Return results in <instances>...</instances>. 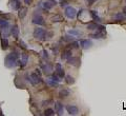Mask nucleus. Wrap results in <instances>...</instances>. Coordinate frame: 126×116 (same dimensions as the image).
<instances>
[{
  "label": "nucleus",
  "mask_w": 126,
  "mask_h": 116,
  "mask_svg": "<svg viewBox=\"0 0 126 116\" xmlns=\"http://www.w3.org/2000/svg\"><path fill=\"white\" fill-rule=\"evenodd\" d=\"M18 63V53L17 52H12L11 54H9L5 57L4 65L7 68H14L17 66Z\"/></svg>",
  "instance_id": "1"
},
{
  "label": "nucleus",
  "mask_w": 126,
  "mask_h": 116,
  "mask_svg": "<svg viewBox=\"0 0 126 116\" xmlns=\"http://www.w3.org/2000/svg\"><path fill=\"white\" fill-rule=\"evenodd\" d=\"M45 36H46V31L41 27H37L34 31V37L38 39V40H45Z\"/></svg>",
  "instance_id": "2"
},
{
  "label": "nucleus",
  "mask_w": 126,
  "mask_h": 116,
  "mask_svg": "<svg viewBox=\"0 0 126 116\" xmlns=\"http://www.w3.org/2000/svg\"><path fill=\"white\" fill-rule=\"evenodd\" d=\"M30 81L32 82V85L34 86H37L38 83H41L42 82V78H41V75L38 74V73H32L30 76Z\"/></svg>",
  "instance_id": "3"
},
{
  "label": "nucleus",
  "mask_w": 126,
  "mask_h": 116,
  "mask_svg": "<svg viewBox=\"0 0 126 116\" xmlns=\"http://www.w3.org/2000/svg\"><path fill=\"white\" fill-rule=\"evenodd\" d=\"M64 13H65L66 17L69 19H74V18H76V16H77V11L73 6H66Z\"/></svg>",
  "instance_id": "4"
},
{
  "label": "nucleus",
  "mask_w": 126,
  "mask_h": 116,
  "mask_svg": "<svg viewBox=\"0 0 126 116\" xmlns=\"http://www.w3.org/2000/svg\"><path fill=\"white\" fill-rule=\"evenodd\" d=\"M56 0H45L42 2V7L44 10H50L54 5H56Z\"/></svg>",
  "instance_id": "5"
},
{
  "label": "nucleus",
  "mask_w": 126,
  "mask_h": 116,
  "mask_svg": "<svg viewBox=\"0 0 126 116\" xmlns=\"http://www.w3.org/2000/svg\"><path fill=\"white\" fill-rule=\"evenodd\" d=\"M33 23L34 24H38V25H44V18L41 15H35L33 17Z\"/></svg>",
  "instance_id": "6"
},
{
  "label": "nucleus",
  "mask_w": 126,
  "mask_h": 116,
  "mask_svg": "<svg viewBox=\"0 0 126 116\" xmlns=\"http://www.w3.org/2000/svg\"><path fill=\"white\" fill-rule=\"evenodd\" d=\"M79 45H80V46L82 49L87 50L92 46L93 42H92V40H89V39H82V40H80V43H79Z\"/></svg>",
  "instance_id": "7"
},
{
  "label": "nucleus",
  "mask_w": 126,
  "mask_h": 116,
  "mask_svg": "<svg viewBox=\"0 0 126 116\" xmlns=\"http://www.w3.org/2000/svg\"><path fill=\"white\" fill-rule=\"evenodd\" d=\"M65 109H66V111L68 112V114H70V115H77L78 112H79V109H78L76 106H74V105H68V106H66Z\"/></svg>",
  "instance_id": "8"
},
{
  "label": "nucleus",
  "mask_w": 126,
  "mask_h": 116,
  "mask_svg": "<svg viewBox=\"0 0 126 116\" xmlns=\"http://www.w3.org/2000/svg\"><path fill=\"white\" fill-rule=\"evenodd\" d=\"M92 37L94 38V39H103V38H105V32H103V31H98L97 30L96 33H94L92 35Z\"/></svg>",
  "instance_id": "9"
},
{
  "label": "nucleus",
  "mask_w": 126,
  "mask_h": 116,
  "mask_svg": "<svg viewBox=\"0 0 126 116\" xmlns=\"http://www.w3.org/2000/svg\"><path fill=\"white\" fill-rule=\"evenodd\" d=\"M56 74L60 78L64 77V71H63V69H62V67H61L60 63H57V65H56Z\"/></svg>",
  "instance_id": "10"
},
{
  "label": "nucleus",
  "mask_w": 126,
  "mask_h": 116,
  "mask_svg": "<svg viewBox=\"0 0 126 116\" xmlns=\"http://www.w3.org/2000/svg\"><path fill=\"white\" fill-rule=\"evenodd\" d=\"M72 54H73L72 53V50H70V49H66V50L63 51V53L61 55V58L62 59H66V60H67L69 57H72V56H73Z\"/></svg>",
  "instance_id": "11"
},
{
  "label": "nucleus",
  "mask_w": 126,
  "mask_h": 116,
  "mask_svg": "<svg viewBox=\"0 0 126 116\" xmlns=\"http://www.w3.org/2000/svg\"><path fill=\"white\" fill-rule=\"evenodd\" d=\"M42 70H43V72H44L46 75H48V74H50L53 72V66L49 65V63H46V65L43 66Z\"/></svg>",
  "instance_id": "12"
},
{
  "label": "nucleus",
  "mask_w": 126,
  "mask_h": 116,
  "mask_svg": "<svg viewBox=\"0 0 126 116\" xmlns=\"http://www.w3.org/2000/svg\"><path fill=\"white\" fill-rule=\"evenodd\" d=\"M55 109H56V112L59 115H62L63 114V105L61 102H56L55 103Z\"/></svg>",
  "instance_id": "13"
},
{
  "label": "nucleus",
  "mask_w": 126,
  "mask_h": 116,
  "mask_svg": "<svg viewBox=\"0 0 126 116\" xmlns=\"http://www.w3.org/2000/svg\"><path fill=\"white\" fill-rule=\"evenodd\" d=\"M67 62L69 63V65H72V66H78L79 63L78 62H80V60H79V58L78 57H69L67 59Z\"/></svg>",
  "instance_id": "14"
},
{
  "label": "nucleus",
  "mask_w": 126,
  "mask_h": 116,
  "mask_svg": "<svg viewBox=\"0 0 126 116\" xmlns=\"http://www.w3.org/2000/svg\"><path fill=\"white\" fill-rule=\"evenodd\" d=\"M27 60H29V55L27 54H22L21 55V62H20L21 68H24L26 66Z\"/></svg>",
  "instance_id": "15"
},
{
  "label": "nucleus",
  "mask_w": 126,
  "mask_h": 116,
  "mask_svg": "<svg viewBox=\"0 0 126 116\" xmlns=\"http://www.w3.org/2000/svg\"><path fill=\"white\" fill-rule=\"evenodd\" d=\"M11 34L13 35V37H14V38H18V36H19V29H18V25H14L13 27H12Z\"/></svg>",
  "instance_id": "16"
},
{
  "label": "nucleus",
  "mask_w": 126,
  "mask_h": 116,
  "mask_svg": "<svg viewBox=\"0 0 126 116\" xmlns=\"http://www.w3.org/2000/svg\"><path fill=\"white\" fill-rule=\"evenodd\" d=\"M11 6L13 10H19L20 9V2H19V0H12Z\"/></svg>",
  "instance_id": "17"
},
{
  "label": "nucleus",
  "mask_w": 126,
  "mask_h": 116,
  "mask_svg": "<svg viewBox=\"0 0 126 116\" xmlns=\"http://www.w3.org/2000/svg\"><path fill=\"white\" fill-rule=\"evenodd\" d=\"M113 18H115L116 20H118V21H124L126 19V16L123 13H117L115 16H113Z\"/></svg>",
  "instance_id": "18"
},
{
  "label": "nucleus",
  "mask_w": 126,
  "mask_h": 116,
  "mask_svg": "<svg viewBox=\"0 0 126 116\" xmlns=\"http://www.w3.org/2000/svg\"><path fill=\"white\" fill-rule=\"evenodd\" d=\"M9 27V22L5 19H0V30H5Z\"/></svg>",
  "instance_id": "19"
},
{
  "label": "nucleus",
  "mask_w": 126,
  "mask_h": 116,
  "mask_svg": "<svg viewBox=\"0 0 126 116\" xmlns=\"http://www.w3.org/2000/svg\"><path fill=\"white\" fill-rule=\"evenodd\" d=\"M68 95H69V90H67V89H63L59 92V96H60L61 98H65V97H67Z\"/></svg>",
  "instance_id": "20"
},
{
  "label": "nucleus",
  "mask_w": 126,
  "mask_h": 116,
  "mask_svg": "<svg viewBox=\"0 0 126 116\" xmlns=\"http://www.w3.org/2000/svg\"><path fill=\"white\" fill-rule=\"evenodd\" d=\"M50 20H52V22H61V21L64 20V19H63V17L60 15H55L50 18Z\"/></svg>",
  "instance_id": "21"
},
{
  "label": "nucleus",
  "mask_w": 126,
  "mask_h": 116,
  "mask_svg": "<svg viewBox=\"0 0 126 116\" xmlns=\"http://www.w3.org/2000/svg\"><path fill=\"white\" fill-rule=\"evenodd\" d=\"M26 13H27L26 7H21V9H19V17L20 18H24Z\"/></svg>",
  "instance_id": "22"
},
{
  "label": "nucleus",
  "mask_w": 126,
  "mask_h": 116,
  "mask_svg": "<svg viewBox=\"0 0 126 116\" xmlns=\"http://www.w3.org/2000/svg\"><path fill=\"white\" fill-rule=\"evenodd\" d=\"M1 46H2V49L3 50H6L7 46H9V41H7L6 38H2L1 39Z\"/></svg>",
  "instance_id": "23"
},
{
  "label": "nucleus",
  "mask_w": 126,
  "mask_h": 116,
  "mask_svg": "<svg viewBox=\"0 0 126 116\" xmlns=\"http://www.w3.org/2000/svg\"><path fill=\"white\" fill-rule=\"evenodd\" d=\"M65 79H66V82H67L68 85H74V83H75V79L70 75H66L65 76Z\"/></svg>",
  "instance_id": "24"
},
{
  "label": "nucleus",
  "mask_w": 126,
  "mask_h": 116,
  "mask_svg": "<svg viewBox=\"0 0 126 116\" xmlns=\"http://www.w3.org/2000/svg\"><path fill=\"white\" fill-rule=\"evenodd\" d=\"M68 34H70L72 36H81L82 33L80 31H77V30H70L68 31Z\"/></svg>",
  "instance_id": "25"
},
{
  "label": "nucleus",
  "mask_w": 126,
  "mask_h": 116,
  "mask_svg": "<svg viewBox=\"0 0 126 116\" xmlns=\"http://www.w3.org/2000/svg\"><path fill=\"white\" fill-rule=\"evenodd\" d=\"M90 15H92V17L94 21H100V17L96 14V12L94 11H90Z\"/></svg>",
  "instance_id": "26"
},
{
  "label": "nucleus",
  "mask_w": 126,
  "mask_h": 116,
  "mask_svg": "<svg viewBox=\"0 0 126 116\" xmlns=\"http://www.w3.org/2000/svg\"><path fill=\"white\" fill-rule=\"evenodd\" d=\"M49 78H50V79H53L54 81H56V82H58V83L60 82V80H61V78L59 77V76H58L56 73H55V74H53V75H52V77H49Z\"/></svg>",
  "instance_id": "27"
},
{
  "label": "nucleus",
  "mask_w": 126,
  "mask_h": 116,
  "mask_svg": "<svg viewBox=\"0 0 126 116\" xmlns=\"http://www.w3.org/2000/svg\"><path fill=\"white\" fill-rule=\"evenodd\" d=\"M78 47H79V42L73 41L69 43V49H78Z\"/></svg>",
  "instance_id": "28"
},
{
  "label": "nucleus",
  "mask_w": 126,
  "mask_h": 116,
  "mask_svg": "<svg viewBox=\"0 0 126 116\" xmlns=\"http://www.w3.org/2000/svg\"><path fill=\"white\" fill-rule=\"evenodd\" d=\"M47 83H48V85H49V86H52V87H57V86L59 85V83H58V82H56V81H54V80H53V79H50V78H48V79H47Z\"/></svg>",
  "instance_id": "29"
},
{
  "label": "nucleus",
  "mask_w": 126,
  "mask_h": 116,
  "mask_svg": "<svg viewBox=\"0 0 126 116\" xmlns=\"http://www.w3.org/2000/svg\"><path fill=\"white\" fill-rule=\"evenodd\" d=\"M44 114L47 115V116H52V115L55 114V111H54L53 109H46L45 112H44Z\"/></svg>",
  "instance_id": "30"
},
{
  "label": "nucleus",
  "mask_w": 126,
  "mask_h": 116,
  "mask_svg": "<svg viewBox=\"0 0 126 116\" xmlns=\"http://www.w3.org/2000/svg\"><path fill=\"white\" fill-rule=\"evenodd\" d=\"M74 39H75V37L74 36H64V38H63V40L64 41H74Z\"/></svg>",
  "instance_id": "31"
},
{
  "label": "nucleus",
  "mask_w": 126,
  "mask_h": 116,
  "mask_svg": "<svg viewBox=\"0 0 126 116\" xmlns=\"http://www.w3.org/2000/svg\"><path fill=\"white\" fill-rule=\"evenodd\" d=\"M86 1H87V3L90 5V4H93V3H94V1H97V0H86Z\"/></svg>",
  "instance_id": "32"
},
{
  "label": "nucleus",
  "mask_w": 126,
  "mask_h": 116,
  "mask_svg": "<svg viewBox=\"0 0 126 116\" xmlns=\"http://www.w3.org/2000/svg\"><path fill=\"white\" fill-rule=\"evenodd\" d=\"M43 56H44V58L48 57V55H47V52H46V51H43Z\"/></svg>",
  "instance_id": "33"
},
{
  "label": "nucleus",
  "mask_w": 126,
  "mask_h": 116,
  "mask_svg": "<svg viewBox=\"0 0 126 116\" xmlns=\"http://www.w3.org/2000/svg\"><path fill=\"white\" fill-rule=\"evenodd\" d=\"M66 4H67V2H66V1H63V0H62V1H61V6H65Z\"/></svg>",
  "instance_id": "34"
},
{
  "label": "nucleus",
  "mask_w": 126,
  "mask_h": 116,
  "mask_svg": "<svg viewBox=\"0 0 126 116\" xmlns=\"http://www.w3.org/2000/svg\"><path fill=\"white\" fill-rule=\"evenodd\" d=\"M31 2H32V0H24V3H25V4H27V5L31 4Z\"/></svg>",
  "instance_id": "35"
},
{
  "label": "nucleus",
  "mask_w": 126,
  "mask_h": 116,
  "mask_svg": "<svg viewBox=\"0 0 126 116\" xmlns=\"http://www.w3.org/2000/svg\"><path fill=\"white\" fill-rule=\"evenodd\" d=\"M20 46H22L23 49H26V46L24 45V43H23V41H20Z\"/></svg>",
  "instance_id": "36"
},
{
  "label": "nucleus",
  "mask_w": 126,
  "mask_h": 116,
  "mask_svg": "<svg viewBox=\"0 0 126 116\" xmlns=\"http://www.w3.org/2000/svg\"><path fill=\"white\" fill-rule=\"evenodd\" d=\"M123 14L126 16V6H124V7H123Z\"/></svg>",
  "instance_id": "37"
}]
</instances>
